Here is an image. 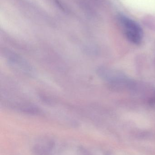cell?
Listing matches in <instances>:
<instances>
[{
  "mask_svg": "<svg viewBox=\"0 0 155 155\" xmlns=\"http://www.w3.org/2000/svg\"><path fill=\"white\" fill-rule=\"evenodd\" d=\"M117 19L127 41L135 45L141 44L143 39V31L141 26L135 21L123 15H119Z\"/></svg>",
  "mask_w": 155,
  "mask_h": 155,
  "instance_id": "obj_1",
  "label": "cell"
},
{
  "mask_svg": "<svg viewBox=\"0 0 155 155\" xmlns=\"http://www.w3.org/2000/svg\"><path fill=\"white\" fill-rule=\"evenodd\" d=\"M5 56L8 62L15 69L22 71L25 73H31L32 70L31 66L22 57L11 52H7Z\"/></svg>",
  "mask_w": 155,
  "mask_h": 155,
  "instance_id": "obj_2",
  "label": "cell"
},
{
  "mask_svg": "<svg viewBox=\"0 0 155 155\" xmlns=\"http://www.w3.org/2000/svg\"><path fill=\"white\" fill-rule=\"evenodd\" d=\"M148 102L150 106L155 110V91L150 97Z\"/></svg>",
  "mask_w": 155,
  "mask_h": 155,
  "instance_id": "obj_3",
  "label": "cell"
}]
</instances>
